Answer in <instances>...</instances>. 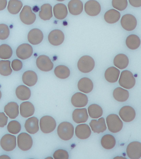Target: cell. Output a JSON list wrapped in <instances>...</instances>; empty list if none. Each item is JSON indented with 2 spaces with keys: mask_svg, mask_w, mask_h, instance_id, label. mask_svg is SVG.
<instances>
[{
  "mask_svg": "<svg viewBox=\"0 0 141 159\" xmlns=\"http://www.w3.org/2000/svg\"><path fill=\"white\" fill-rule=\"evenodd\" d=\"M59 137L64 141H69L72 139L74 134V127L71 123L68 122L61 123L57 129Z\"/></svg>",
  "mask_w": 141,
  "mask_h": 159,
  "instance_id": "6da1fadb",
  "label": "cell"
},
{
  "mask_svg": "<svg viewBox=\"0 0 141 159\" xmlns=\"http://www.w3.org/2000/svg\"><path fill=\"white\" fill-rule=\"evenodd\" d=\"M106 123L108 129L113 133H118L121 131L123 127V123L118 115L114 114H110L106 118Z\"/></svg>",
  "mask_w": 141,
  "mask_h": 159,
  "instance_id": "7a4b0ae2",
  "label": "cell"
},
{
  "mask_svg": "<svg viewBox=\"0 0 141 159\" xmlns=\"http://www.w3.org/2000/svg\"><path fill=\"white\" fill-rule=\"evenodd\" d=\"M95 60L89 56H84L79 59L77 63L78 69L83 73L91 72L95 68Z\"/></svg>",
  "mask_w": 141,
  "mask_h": 159,
  "instance_id": "3957f363",
  "label": "cell"
},
{
  "mask_svg": "<svg viewBox=\"0 0 141 159\" xmlns=\"http://www.w3.org/2000/svg\"><path fill=\"white\" fill-rule=\"evenodd\" d=\"M120 86L124 89H130L135 85L136 80L134 75L130 71H123L119 79Z\"/></svg>",
  "mask_w": 141,
  "mask_h": 159,
  "instance_id": "277c9868",
  "label": "cell"
},
{
  "mask_svg": "<svg viewBox=\"0 0 141 159\" xmlns=\"http://www.w3.org/2000/svg\"><path fill=\"white\" fill-rule=\"evenodd\" d=\"M56 120L51 116H44L42 117L40 120L41 131L45 134L52 132L56 129Z\"/></svg>",
  "mask_w": 141,
  "mask_h": 159,
  "instance_id": "5b68a950",
  "label": "cell"
},
{
  "mask_svg": "<svg viewBox=\"0 0 141 159\" xmlns=\"http://www.w3.org/2000/svg\"><path fill=\"white\" fill-rule=\"evenodd\" d=\"M0 145L3 150L10 152L16 147V136L12 134L4 135L0 141Z\"/></svg>",
  "mask_w": 141,
  "mask_h": 159,
  "instance_id": "8992f818",
  "label": "cell"
},
{
  "mask_svg": "<svg viewBox=\"0 0 141 159\" xmlns=\"http://www.w3.org/2000/svg\"><path fill=\"white\" fill-rule=\"evenodd\" d=\"M17 144L20 150L23 151L29 150L33 145L32 137L27 133H22L18 135Z\"/></svg>",
  "mask_w": 141,
  "mask_h": 159,
  "instance_id": "52a82bcc",
  "label": "cell"
},
{
  "mask_svg": "<svg viewBox=\"0 0 141 159\" xmlns=\"http://www.w3.org/2000/svg\"><path fill=\"white\" fill-rule=\"evenodd\" d=\"M20 19L22 22L25 25H32L35 21L36 15L32 12L31 7L30 6H25L20 12Z\"/></svg>",
  "mask_w": 141,
  "mask_h": 159,
  "instance_id": "ba28073f",
  "label": "cell"
},
{
  "mask_svg": "<svg viewBox=\"0 0 141 159\" xmlns=\"http://www.w3.org/2000/svg\"><path fill=\"white\" fill-rule=\"evenodd\" d=\"M121 24L124 30L131 31L136 28L138 22L135 17L132 14H126L122 16Z\"/></svg>",
  "mask_w": 141,
  "mask_h": 159,
  "instance_id": "9c48e42d",
  "label": "cell"
},
{
  "mask_svg": "<svg viewBox=\"0 0 141 159\" xmlns=\"http://www.w3.org/2000/svg\"><path fill=\"white\" fill-rule=\"evenodd\" d=\"M36 65L40 70L48 72L53 69V64L49 57L46 55H40L36 60Z\"/></svg>",
  "mask_w": 141,
  "mask_h": 159,
  "instance_id": "30bf717a",
  "label": "cell"
},
{
  "mask_svg": "<svg viewBox=\"0 0 141 159\" xmlns=\"http://www.w3.org/2000/svg\"><path fill=\"white\" fill-rule=\"evenodd\" d=\"M126 153L127 156L130 159H140L141 157V143L137 141L132 142L130 143L126 148Z\"/></svg>",
  "mask_w": 141,
  "mask_h": 159,
  "instance_id": "8fae6325",
  "label": "cell"
},
{
  "mask_svg": "<svg viewBox=\"0 0 141 159\" xmlns=\"http://www.w3.org/2000/svg\"><path fill=\"white\" fill-rule=\"evenodd\" d=\"M33 52L32 46L28 43H23L16 49V56L22 60H26L31 57Z\"/></svg>",
  "mask_w": 141,
  "mask_h": 159,
  "instance_id": "7c38bea8",
  "label": "cell"
},
{
  "mask_svg": "<svg viewBox=\"0 0 141 159\" xmlns=\"http://www.w3.org/2000/svg\"><path fill=\"white\" fill-rule=\"evenodd\" d=\"M85 11L89 16H97L101 12V4L96 0H89L85 3Z\"/></svg>",
  "mask_w": 141,
  "mask_h": 159,
  "instance_id": "4fadbf2b",
  "label": "cell"
},
{
  "mask_svg": "<svg viewBox=\"0 0 141 159\" xmlns=\"http://www.w3.org/2000/svg\"><path fill=\"white\" fill-rule=\"evenodd\" d=\"M48 38L50 44L55 46H60L64 43L65 35L61 30L55 29L50 32Z\"/></svg>",
  "mask_w": 141,
  "mask_h": 159,
  "instance_id": "5bb4252c",
  "label": "cell"
},
{
  "mask_svg": "<svg viewBox=\"0 0 141 159\" xmlns=\"http://www.w3.org/2000/svg\"><path fill=\"white\" fill-rule=\"evenodd\" d=\"M119 115L124 122L129 123L135 118L136 111L131 106H124L120 110Z\"/></svg>",
  "mask_w": 141,
  "mask_h": 159,
  "instance_id": "9a60e30c",
  "label": "cell"
},
{
  "mask_svg": "<svg viewBox=\"0 0 141 159\" xmlns=\"http://www.w3.org/2000/svg\"><path fill=\"white\" fill-rule=\"evenodd\" d=\"M43 39V34L39 29L34 28L30 30L28 34V40L31 44L37 45Z\"/></svg>",
  "mask_w": 141,
  "mask_h": 159,
  "instance_id": "2e32d148",
  "label": "cell"
},
{
  "mask_svg": "<svg viewBox=\"0 0 141 159\" xmlns=\"http://www.w3.org/2000/svg\"><path fill=\"white\" fill-rule=\"evenodd\" d=\"M72 105L75 107L81 108L86 106L88 102V97L81 93H76L72 96L71 99Z\"/></svg>",
  "mask_w": 141,
  "mask_h": 159,
  "instance_id": "e0dca14e",
  "label": "cell"
},
{
  "mask_svg": "<svg viewBox=\"0 0 141 159\" xmlns=\"http://www.w3.org/2000/svg\"><path fill=\"white\" fill-rule=\"evenodd\" d=\"M72 120L76 123L80 124L87 122L88 114L86 108H77L72 113Z\"/></svg>",
  "mask_w": 141,
  "mask_h": 159,
  "instance_id": "ac0fdd59",
  "label": "cell"
},
{
  "mask_svg": "<svg viewBox=\"0 0 141 159\" xmlns=\"http://www.w3.org/2000/svg\"><path fill=\"white\" fill-rule=\"evenodd\" d=\"M92 134L90 128L87 124H81L77 126L75 129V134L80 140H86L89 138Z\"/></svg>",
  "mask_w": 141,
  "mask_h": 159,
  "instance_id": "d6986e66",
  "label": "cell"
},
{
  "mask_svg": "<svg viewBox=\"0 0 141 159\" xmlns=\"http://www.w3.org/2000/svg\"><path fill=\"white\" fill-rule=\"evenodd\" d=\"M25 129L27 132L31 134H34L39 131V120L35 117H31L25 123Z\"/></svg>",
  "mask_w": 141,
  "mask_h": 159,
  "instance_id": "ffe728a7",
  "label": "cell"
},
{
  "mask_svg": "<svg viewBox=\"0 0 141 159\" xmlns=\"http://www.w3.org/2000/svg\"><path fill=\"white\" fill-rule=\"evenodd\" d=\"M20 111L22 116L25 118H28L34 115L35 108L31 102H24L20 106Z\"/></svg>",
  "mask_w": 141,
  "mask_h": 159,
  "instance_id": "44dd1931",
  "label": "cell"
},
{
  "mask_svg": "<svg viewBox=\"0 0 141 159\" xmlns=\"http://www.w3.org/2000/svg\"><path fill=\"white\" fill-rule=\"evenodd\" d=\"M4 111L6 114L11 119H16L19 114V105L16 102H11L6 105Z\"/></svg>",
  "mask_w": 141,
  "mask_h": 159,
  "instance_id": "7402d4cb",
  "label": "cell"
},
{
  "mask_svg": "<svg viewBox=\"0 0 141 159\" xmlns=\"http://www.w3.org/2000/svg\"><path fill=\"white\" fill-rule=\"evenodd\" d=\"M78 89L80 92L85 94H88L93 89V83L89 78L84 77L78 81Z\"/></svg>",
  "mask_w": 141,
  "mask_h": 159,
  "instance_id": "603a6c76",
  "label": "cell"
},
{
  "mask_svg": "<svg viewBox=\"0 0 141 159\" xmlns=\"http://www.w3.org/2000/svg\"><path fill=\"white\" fill-rule=\"evenodd\" d=\"M92 131L96 133H103L107 129L106 122L104 117H101L98 120H93L89 123Z\"/></svg>",
  "mask_w": 141,
  "mask_h": 159,
  "instance_id": "cb8c5ba5",
  "label": "cell"
},
{
  "mask_svg": "<svg viewBox=\"0 0 141 159\" xmlns=\"http://www.w3.org/2000/svg\"><path fill=\"white\" fill-rule=\"evenodd\" d=\"M22 81L28 86H34L37 83V75L34 71H26L22 75Z\"/></svg>",
  "mask_w": 141,
  "mask_h": 159,
  "instance_id": "d4e9b609",
  "label": "cell"
},
{
  "mask_svg": "<svg viewBox=\"0 0 141 159\" xmlns=\"http://www.w3.org/2000/svg\"><path fill=\"white\" fill-rule=\"evenodd\" d=\"M69 12L74 16L81 14L83 11V3L80 0H71L68 4Z\"/></svg>",
  "mask_w": 141,
  "mask_h": 159,
  "instance_id": "484cf974",
  "label": "cell"
},
{
  "mask_svg": "<svg viewBox=\"0 0 141 159\" xmlns=\"http://www.w3.org/2000/svg\"><path fill=\"white\" fill-rule=\"evenodd\" d=\"M120 75V71L119 69L114 67H111L106 69L104 76L108 82L114 83L118 80Z\"/></svg>",
  "mask_w": 141,
  "mask_h": 159,
  "instance_id": "4316f807",
  "label": "cell"
},
{
  "mask_svg": "<svg viewBox=\"0 0 141 159\" xmlns=\"http://www.w3.org/2000/svg\"><path fill=\"white\" fill-rule=\"evenodd\" d=\"M16 94L18 99L21 101H27L31 95L30 89L25 85H20L16 90Z\"/></svg>",
  "mask_w": 141,
  "mask_h": 159,
  "instance_id": "83f0119b",
  "label": "cell"
},
{
  "mask_svg": "<svg viewBox=\"0 0 141 159\" xmlns=\"http://www.w3.org/2000/svg\"><path fill=\"white\" fill-rule=\"evenodd\" d=\"M53 14L55 18L58 20H63L67 17L68 10L66 5L62 3L56 4L53 9Z\"/></svg>",
  "mask_w": 141,
  "mask_h": 159,
  "instance_id": "f1b7e54d",
  "label": "cell"
},
{
  "mask_svg": "<svg viewBox=\"0 0 141 159\" xmlns=\"http://www.w3.org/2000/svg\"><path fill=\"white\" fill-rule=\"evenodd\" d=\"M113 62L116 67L120 69H125L129 65V58L125 54L120 53L115 57Z\"/></svg>",
  "mask_w": 141,
  "mask_h": 159,
  "instance_id": "f546056e",
  "label": "cell"
},
{
  "mask_svg": "<svg viewBox=\"0 0 141 159\" xmlns=\"http://www.w3.org/2000/svg\"><path fill=\"white\" fill-rule=\"evenodd\" d=\"M113 97L120 102H125L129 99L130 94L128 90L121 87H117L113 91Z\"/></svg>",
  "mask_w": 141,
  "mask_h": 159,
  "instance_id": "4dcf8cb0",
  "label": "cell"
},
{
  "mask_svg": "<svg viewBox=\"0 0 141 159\" xmlns=\"http://www.w3.org/2000/svg\"><path fill=\"white\" fill-rule=\"evenodd\" d=\"M39 16L41 19L44 21L51 19L53 16L52 6L49 3L43 4L41 7V11L39 12Z\"/></svg>",
  "mask_w": 141,
  "mask_h": 159,
  "instance_id": "1f68e13d",
  "label": "cell"
},
{
  "mask_svg": "<svg viewBox=\"0 0 141 159\" xmlns=\"http://www.w3.org/2000/svg\"><path fill=\"white\" fill-rule=\"evenodd\" d=\"M121 13L115 9H111L104 14V19L107 23L113 24L116 23L120 20Z\"/></svg>",
  "mask_w": 141,
  "mask_h": 159,
  "instance_id": "d6a6232c",
  "label": "cell"
},
{
  "mask_svg": "<svg viewBox=\"0 0 141 159\" xmlns=\"http://www.w3.org/2000/svg\"><path fill=\"white\" fill-rule=\"evenodd\" d=\"M101 142L102 148L106 150H111L114 148L116 143L114 136L111 134H106L102 136Z\"/></svg>",
  "mask_w": 141,
  "mask_h": 159,
  "instance_id": "836d02e7",
  "label": "cell"
},
{
  "mask_svg": "<svg viewBox=\"0 0 141 159\" xmlns=\"http://www.w3.org/2000/svg\"><path fill=\"white\" fill-rule=\"evenodd\" d=\"M126 44L131 50H136L139 48L141 44V40L138 35L130 34L126 39Z\"/></svg>",
  "mask_w": 141,
  "mask_h": 159,
  "instance_id": "e575fe53",
  "label": "cell"
},
{
  "mask_svg": "<svg viewBox=\"0 0 141 159\" xmlns=\"http://www.w3.org/2000/svg\"><path fill=\"white\" fill-rule=\"evenodd\" d=\"M23 3L20 0H10L7 5V10L12 14H17L21 10Z\"/></svg>",
  "mask_w": 141,
  "mask_h": 159,
  "instance_id": "d590c367",
  "label": "cell"
},
{
  "mask_svg": "<svg viewBox=\"0 0 141 159\" xmlns=\"http://www.w3.org/2000/svg\"><path fill=\"white\" fill-rule=\"evenodd\" d=\"M54 73L57 77L62 80H65L69 77L70 75V71L67 66L59 65L55 68Z\"/></svg>",
  "mask_w": 141,
  "mask_h": 159,
  "instance_id": "8d00e7d4",
  "label": "cell"
},
{
  "mask_svg": "<svg viewBox=\"0 0 141 159\" xmlns=\"http://www.w3.org/2000/svg\"><path fill=\"white\" fill-rule=\"evenodd\" d=\"M88 114L92 119H99L103 114V110L98 105L92 104L88 107Z\"/></svg>",
  "mask_w": 141,
  "mask_h": 159,
  "instance_id": "74e56055",
  "label": "cell"
},
{
  "mask_svg": "<svg viewBox=\"0 0 141 159\" xmlns=\"http://www.w3.org/2000/svg\"><path fill=\"white\" fill-rule=\"evenodd\" d=\"M12 73L10 60L0 61V75L3 76H9Z\"/></svg>",
  "mask_w": 141,
  "mask_h": 159,
  "instance_id": "f35d334b",
  "label": "cell"
},
{
  "mask_svg": "<svg viewBox=\"0 0 141 159\" xmlns=\"http://www.w3.org/2000/svg\"><path fill=\"white\" fill-rule=\"evenodd\" d=\"M13 50L11 47L7 44L0 45V58L9 59L12 56Z\"/></svg>",
  "mask_w": 141,
  "mask_h": 159,
  "instance_id": "ab89813d",
  "label": "cell"
},
{
  "mask_svg": "<svg viewBox=\"0 0 141 159\" xmlns=\"http://www.w3.org/2000/svg\"><path fill=\"white\" fill-rule=\"evenodd\" d=\"M7 129L11 134H17L21 131V125L17 120H12L7 125Z\"/></svg>",
  "mask_w": 141,
  "mask_h": 159,
  "instance_id": "60d3db41",
  "label": "cell"
},
{
  "mask_svg": "<svg viewBox=\"0 0 141 159\" xmlns=\"http://www.w3.org/2000/svg\"><path fill=\"white\" fill-rule=\"evenodd\" d=\"M128 6L127 0H112V6L118 11H123Z\"/></svg>",
  "mask_w": 141,
  "mask_h": 159,
  "instance_id": "b9f144b4",
  "label": "cell"
},
{
  "mask_svg": "<svg viewBox=\"0 0 141 159\" xmlns=\"http://www.w3.org/2000/svg\"><path fill=\"white\" fill-rule=\"evenodd\" d=\"M10 35V29L6 24H0V40H4Z\"/></svg>",
  "mask_w": 141,
  "mask_h": 159,
  "instance_id": "7bdbcfd3",
  "label": "cell"
},
{
  "mask_svg": "<svg viewBox=\"0 0 141 159\" xmlns=\"http://www.w3.org/2000/svg\"><path fill=\"white\" fill-rule=\"evenodd\" d=\"M53 158L55 159H68L69 154L67 151L62 149H59L53 153Z\"/></svg>",
  "mask_w": 141,
  "mask_h": 159,
  "instance_id": "ee69618b",
  "label": "cell"
},
{
  "mask_svg": "<svg viewBox=\"0 0 141 159\" xmlns=\"http://www.w3.org/2000/svg\"><path fill=\"white\" fill-rule=\"evenodd\" d=\"M23 67V64L21 60L14 59L12 61L11 68L15 71H18L21 70Z\"/></svg>",
  "mask_w": 141,
  "mask_h": 159,
  "instance_id": "f6af8a7d",
  "label": "cell"
},
{
  "mask_svg": "<svg viewBox=\"0 0 141 159\" xmlns=\"http://www.w3.org/2000/svg\"><path fill=\"white\" fill-rule=\"evenodd\" d=\"M8 117L3 112H0V127H4L7 125Z\"/></svg>",
  "mask_w": 141,
  "mask_h": 159,
  "instance_id": "bcb514c9",
  "label": "cell"
},
{
  "mask_svg": "<svg viewBox=\"0 0 141 159\" xmlns=\"http://www.w3.org/2000/svg\"><path fill=\"white\" fill-rule=\"evenodd\" d=\"M129 1L130 4L133 7H141V0H129Z\"/></svg>",
  "mask_w": 141,
  "mask_h": 159,
  "instance_id": "7dc6e473",
  "label": "cell"
},
{
  "mask_svg": "<svg viewBox=\"0 0 141 159\" xmlns=\"http://www.w3.org/2000/svg\"><path fill=\"white\" fill-rule=\"evenodd\" d=\"M7 4V0H0V11H2L6 9Z\"/></svg>",
  "mask_w": 141,
  "mask_h": 159,
  "instance_id": "c3c4849f",
  "label": "cell"
},
{
  "mask_svg": "<svg viewBox=\"0 0 141 159\" xmlns=\"http://www.w3.org/2000/svg\"><path fill=\"white\" fill-rule=\"evenodd\" d=\"M0 159H11L10 157H9V156H7V155H2V156H0Z\"/></svg>",
  "mask_w": 141,
  "mask_h": 159,
  "instance_id": "681fc988",
  "label": "cell"
},
{
  "mask_svg": "<svg viewBox=\"0 0 141 159\" xmlns=\"http://www.w3.org/2000/svg\"><path fill=\"white\" fill-rule=\"evenodd\" d=\"M120 158H121V159H126V158H125V157H115L114 159H120Z\"/></svg>",
  "mask_w": 141,
  "mask_h": 159,
  "instance_id": "f907efd6",
  "label": "cell"
},
{
  "mask_svg": "<svg viewBox=\"0 0 141 159\" xmlns=\"http://www.w3.org/2000/svg\"><path fill=\"white\" fill-rule=\"evenodd\" d=\"M1 97H2V93L0 90V99H1Z\"/></svg>",
  "mask_w": 141,
  "mask_h": 159,
  "instance_id": "816d5d0a",
  "label": "cell"
},
{
  "mask_svg": "<svg viewBox=\"0 0 141 159\" xmlns=\"http://www.w3.org/2000/svg\"><path fill=\"white\" fill-rule=\"evenodd\" d=\"M57 1H59V2H62V1H64L65 0H57Z\"/></svg>",
  "mask_w": 141,
  "mask_h": 159,
  "instance_id": "f5cc1de1",
  "label": "cell"
}]
</instances>
